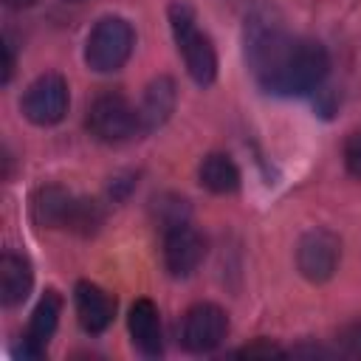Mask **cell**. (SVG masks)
Masks as SVG:
<instances>
[{"label":"cell","instance_id":"1","mask_svg":"<svg viewBox=\"0 0 361 361\" xmlns=\"http://www.w3.org/2000/svg\"><path fill=\"white\" fill-rule=\"evenodd\" d=\"M245 42L254 76L268 93L302 96L316 90L327 76L330 59L316 39L290 37L265 20H254Z\"/></svg>","mask_w":361,"mask_h":361},{"label":"cell","instance_id":"2","mask_svg":"<svg viewBox=\"0 0 361 361\" xmlns=\"http://www.w3.org/2000/svg\"><path fill=\"white\" fill-rule=\"evenodd\" d=\"M169 23H172V34H175V42H178V51L183 56L189 76L197 85H212L217 76V54H214L212 39L197 28L192 6H186L180 0L172 3Z\"/></svg>","mask_w":361,"mask_h":361},{"label":"cell","instance_id":"3","mask_svg":"<svg viewBox=\"0 0 361 361\" xmlns=\"http://www.w3.org/2000/svg\"><path fill=\"white\" fill-rule=\"evenodd\" d=\"M135 45V31L127 20L121 17H104L93 25L90 37H87V48H85V59L93 71L99 73H110L118 71Z\"/></svg>","mask_w":361,"mask_h":361},{"label":"cell","instance_id":"4","mask_svg":"<svg viewBox=\"0 0 361 361\" xmlns=\"http://www.w3.org/2000/svg\"><path fill=\"white\" fill-rule=\"evenodd\" d=\"M87 127L99 141L121 144L141 133L138 110L121 96V93H102L87 113Z\"/></svg>","mask_w":361,"mask_h":361},{"label":"cell","instance_id":"5","mask_svg":"<svg viewBox=\"0 0 361 361\" xmlns=\"http://www.w3.org/2000/svg\"><path fill=\"white\" fill-rule=\"evenodd\" d=\"M23 113L39 127L62 121L68 113V82L59 73H45L34 79L23 96Z\"/></svg>","mask_w":361,"mask_h":361},{"label":"cell","instance_id":"6","mask_svg":"<svg viewBox=\"0 0 361 361\" xmlns=\"http://www.w3.org/2000/svg\"><path fill=\"white\" fill-rule=\"evenodd\" d=\"M338 257H341V243L327 228H313V231L302 234V240L296 245V265H299L302 276L310 282L330 279L338 265Z\"/></svg>","mask_w":361,"mask_h":361},{"label":"cell","instance_id":"7","mask_svg":"<svg viewBox=\"0 0 361 361\" xmlns=\"http://www.w3.org/2000/svg\"><path fill=\"white\" fill-rule=\"evenodd\" d=\"M228 333V319L223 313V307L217 305H195L189 307L186 319H183V347L192 350V353H209L214 347H220V341L226 338Z\"/></svg>","mask_w":361,"mask_h":361},{"label":"cell","instance_id":"8","mask_svg":"<svg viewBox=\"0 0 361 361\" xmlns=\"http://www.w3.org/2000/svg\"><path fill=\"white\" fill-rule=\"evenodd\" d=\"M206 254V243L197 228L189 223L172 226L164 231V262L172 276H189Z\"/></svg>","mask_w":361,"mask_h":361},{"label":"cell","instance_id":"9","mask_svg":"<svg viewBox=\"0 0 361 361\" xmlns=\"http://www.w3.org/2000/svg\"><path fill=\"white\" fill-rule=\"evenodd\" d=\"M59 313H62V299L56 290H45V296L39 299V305L34 307L31 313V322H28V330L23 336V353L37 358L45 353L56 324H59Z\"/></svg>","mask_w":361,"mask_h":361},{"label":"cell","instance_id":"10","mask_svg":"<svg viewBox=\"0 0 361 361\" xmlns=\"http://www.w3.org/2000/svg\"><path fill=\"white\" fill-rule=\"evenodd\" d=\"M76 313L87 333H102L110 327V322L116 316V299L93 282H79L76 285Z\"/></svg>","mask_w":361,"mask_h":361},{"label":"cell","instance_id":"11","mask_svg":"<svg viewBox=\"0 0 361 361\" xmlns=\"http://www.w3.org/2000/svg\"><path fill=\"white\" fill-rule=\"evenodd\" d=\"M127 327H130V336H133V344L138 353L161 355L164 338H161V316H158L155 302L135 299V305L130 307V316H127Z\"/></svg>","mask_w":361,"mask_h":361},{"label":"cell","instance_id":"12","mask_svg":"<svg viewBox=\"0 0 361 361\" xmlns=\"http://www.w3.org/2000/svg\"><path fill=\"white\" fill-rule=\"evenodd\" d=\"M175 110V82L169 76L155 79L138 107V121H141V133H149L155 127H161Z\"/></svg>","mask_w":361,"mask_h":361},{"label":"cell","instance_id":"13","mask_svg":"<svg viewBox=\"0 0 361 361\" xmlns=\"http://www.w3.org/2000/svg\"><path fill=\"white\" fill-rule=\"evenodd\" d=\"M31 285H34V274H31L28 259L20 254H3L0 257V299H3V305H8V307L20 305L31 293Z\"/></svg>","mask_w":361,"mask_h":361},{"label":"cell","instance_id":"14","mask_svg":"<svg viewBox=\"0 0 361 361\" xmlns=\"http://www.w3.org/2000/svg\"><path fill=\"white\" fill-rule=\"evenodd\" d=\"M73 195L65 192L62 186H42L37 195H34V203H31V214L39 226L45 228H65L68 223V214L73 209Z\"/></svg>","mask_w":361,"mask_h":361},{"label":"cell","instance_id":"15","mask_svg":"<svg viewBox=\"0 0 361 361\" xmlns=\"http://www.w3.org/2000/svg\"><path fill=\"white\" fill-rule=\"evenodd\" d=\"M200 183L214 195H228L240 186V169L228 155L212 152L200 164Z\"/></svg>","mask_w":361,"mask_h":361},{"label":"cell","instance_id":"16","mask_svg":"<svg viewBox=\"0 0 361 361\" xmlns=\"http://www.w3.org/2000/svg\"><path fill=\"white\" fill-rule=\"evenodd\" d=\"M102 220H104V214H102V206H99L96 200H90V197H76V200H73V209H71V214H68L65 228H71V231L87 237V234H96V231H99Z\"/></svg>","mask_w":361,"mask_h":361},{"label":"cell","instance_id":"17","mask_svg":"<svg viewBox=\"0 0 361 361\" xmlns=\"http://www.w3.org/2000/svg\"><path fill=\"white\" fill-rule=\"evenodd\" d=\"M155 214H158L161 228L166 231V228H172V226L186 223V217H189V206H186V200L178 197V195H164V197L155 200Z\"/></svg>","mask_w":361,"mask_h":361},{"label":"cell","instance_id":"18","mask_svg":"<svg viewBox=\"0 0 361 361\" xmlns=\"http://www.w3.org/2000/svg\"><path fill=\"white\" fill-rule=\"evenodd\" d=\"M344 164H347L350 175L361 178V130L347 135V141H344Z\"/></svg>","mask_w":361,"mask_h":361},{"label":"cell","instance_id":"19","mask_svg":"<svg viewBox=\"0 0 361 361\" xmlns=\"http://www.w3.org/2000/svg\"><path fill=\"white\" fill-rule=\"evenodd\" d=\"M338 347L344 355L361 358V322H353L338 333Z\"/></svg>","mask_w":361,"mask_h":361},{"label":"cell","instance_id":"20","mask_svg":"<svg viewBox=\"0 0 361 361\" xmlns=\"http://www.w3.org/2000/svg\"><path fill=\"white\" fill-rule=\"evenodd\" d=\"M274 353H282V350H276L274 344H251L240 350V355H274Z\"/></svg>","mask_w":361,"mask_h":361},{"label":"cell","instance_id":"21","mask_svg":"<svg viewBox=\"0 0 361 361\" xmlns=\"http://www.w3.org/2000/svg\"><path fill=\"white\" fill-rule=\"evenodd\" d=\"M8 8H28V6H34L37 0H3Z\"/></svg>","mask_w":361,"mask_h":361},{"label":"cell","instance_id":"22","mask_svg":"<svg viewBox=\"0 0 361 361\" xmlns=\"http://www.w3.org/2000/svg\"><path fill=\"white\" fill-rule=\"evenodd\" d=\"M68 3H79V0H68Z\"/></svg>","mask_w":361,"mask_h":361}]
</instances>
